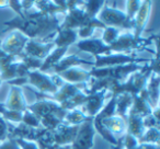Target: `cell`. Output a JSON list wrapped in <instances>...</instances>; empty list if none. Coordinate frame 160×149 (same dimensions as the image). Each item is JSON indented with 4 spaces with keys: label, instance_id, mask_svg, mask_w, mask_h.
I'll return each mask as SVG.
<instances>
[{
    "label": "cell",
    "instance_id": "6da1fadb",
    "mask_svg": "<svg viewBox=\"0 0 160 149\" xmlns=\"http://www.w3.org/2000/svg\"><path fill=\"white\" fill-rule=\"evenodd\" d=\"M24 19L14 17L12 20L3 22L7 31L17 30L23 33L30 40H36L45 43V40L55 36L59 29V20L56 16L41 13L38 10L24 11Z\"/></svg>",
    "mask_w": 160,
    "mask_h": 149
},
{
    "label": "cell",
    "instance_id": "7a4b0ae2",
    "mask_svg": "<svg viewBox=\"0 0 160 149\" xmlns=\"http://www.w3.org/2000/svg\"><path fill=\"white\" fill-rule=\"evenodd\" d=\"M25 79L27 83L35 88V91L47 96L56 93L57 90L64 85V81L59 76L42 72L40 70L29 71L25 76Z\"/></svg>",
    "mask_w": 160,
    "mask_h": 149
},
{
    "label": "cell",
    "instance_id": "3957f363",
    "mask_svg": "<svg viewBox=\"0 0 160 149\" xmlns=\"http://www.w3.org/2000/svg\"><path fill=\"white\" fill-rule=\"evenodd\" d=\"M144 67L142 64H127V65H120V66H112V67H104V68H92L89 71L91 78L94 79H103L109 78L112 80H115L118 82L123 83L132 73L140 70Z\"/></svg>",
    "mask_w": 160,
    "mask_h": 149
},
{
    "label": "cell",
    "instance_id": "277c9868",
    "mask_svg": "<svg viewBox=\"0 0 160 149\" xmlns=\"http://www.w3.org/2000/svg\"><path fill=\"white\" fill-rule=\"evenodd\" d=\"M157 38L158 36H152L150 38H136L133 32L126 31L125 33H121L118 40L110 47L114 54H127L137 49H145L148 45L152 44L153 41H157Z\"/></svg>",
    "mask_w": 160,
    "mask_h": 149
},
{
    "label": "cell",
    "instance_id": "5b68a950",
    "mask_svg": "<svg viewBox=\"0 0 160 149\" xmlns=\"http://www.w3.org/2000/svg\"><path fill=\"white\" fill-rule=\"evenodd\" d=\"M97 19L104 25L105 27H115L118 30H127V31H134V21H131L127 19L125 12L116 9L114 7H108L104 5V7L101 9L99 14L97 16Z\"/></svg>",
    "mask_w": 160,
    "mask_h": 149
},
{
    "label": "cell",
    "instance_id": "8992f818",
    "mask_svg": "<svg viewBox=\"0 0 160 149\" xmlns=\"http://www.w3.org/2000/svg\"><path fill=\"white\" fill-rule=\"evenodd\" d=\"M152 59H146V58H138L135 55H128V54H109L104 56H98L96 57V62L92 68H104V67L120 66V65L127 64H142V62H151Z\"/></svg>",
    "mask_w": 160,
    "mask_h": 149
},
{
    "label": "cell",
    "instance_id": "52a82bcc",
    "mask_svg": "<svg viewBox=\"0 0 160 149\" xmlns=\"http://www.w3.org/2000/svg\"><path fill=\"white\" fill-rule=\"evenodd\" d=\"M30 38L19 31H13L2 41L0 48L6 54L11 55L13 57L22 58L24 56V47Z\"/></svg>",
    "mask_w": 160,
    "mask_h": 149
},
{
    "label": "cell",
    "instance_id": "ba28073f",
    "mask_svg": "<svg viewBox=\"0 0 160 149\" xmlns=\"http://www.w3.org/2000/svg\"><path fill=\"white\" fill-rule=\"evenodd\" d=\"M27 110H29L30 112L35 114L38 117V120H41L44 116L55 115L58 118L64 121L65 116H66L67 112H68L62 109V107H60L57 103L53 102L51 100H46V99H40V100L32 103V104H28Z\"/></svg>",
    "mask_w": 160,
    "mask_h": 149
},
{
    "label": "cell",
    "instance_id": "9c48e42d",
    "mask_svg": "<svg viewBox=\"0 0 160 149\" xmlns=\"http://www.w3.org/2000/svg\"><path fill=\"white\" fill-rule=\"evenodd\" d=\"M96 129L93 126V118L90 117L88 121L79 125V129L75 140L71 144V149H91L93 147Z\"/></svg>",
    "mask_w": 160,
    "mask_h": 149
},
{
    "label": "cell",
    "instance_id": "30bf717a",
    "mask_svg": "<svg viewBox=\"0 0 160 149\" xmlns=\"http://www.w3.org/2000/svg\"><path fill=\"white\" fill-rule=\"evenodd\" d=\"M93 125H101L108 132H110L118 140H120L126 134L127 129L126 118L122 117L118 114H114V115L101 121L93 120Z\"/></svg>",
    "mask_w": 160,
    "mask_h": 149
},
{
    "label": "cell",
    "instance_id": "8fae6325",
    "mask_svg": "<svg viewBox=\"0 0 160 149\" xmlns=\"http://www.w3.org/2000/svg\"><path fill=\"white\" fill-rule=\"evenodd\" d=\"M0 104L2 107H5L6 110H9V111L21 112V113L24 112L28 107V102L25 100L22 88L18 87V86H11L7 100Z\"/></svg>",
    "mask_w": 160,
    "mask_h": 149
},
{
    "label": "cell",
    "instance_id": "7c38bea8",
    "mask_svg": "<svg viewBox=\"0 0 160 149\" xmlns=\"http://www.w3.org/2000/svg\"><path fill=\"white\" fill-rule=\"evenodd\" d=\"M107 97H108V91L104 89L100 90V91L89 93L86 102L81 107H82L81 111L87 116H89V117H94L105 105L104 102Z\"/></svg>",
    "mask_w": 160,
    "mask_h": 149
},
{
    "label": "cell",
    "instance_id": "4fadbf2b",
    "mask_svg": "<svg viewBox=\"0 0 160 149\" xmlns=\"http://www.w3.org/2000/svg\"><path fill=\"white\" fill-rule=\"evenodd\" d=\"M76 46L79 51L85 52V53L90 54L94 58L98 56H104L112 54L111 47L108 46L107 44L102 42L101 38H88V40L78 41L76 43Z\"/></svg>",
    "mask_w": 160,
    "mask_h": 149
},
{
    "label": "cell",
    "instance_id": "5bb4252c",
    "mask_svg": "<svg viewBox=\"0 0 160 149\" xmlns=\"http://www.w3.org/2000/svg\"><path fill=\"white\" fill-rule=\"evenodd\" d=\"M54 48L55 45L53 42L43 43L36 40H29L24 47V55L44 60Z\"/></svg>",
    "mask_w": 160,
    "mask_h": 149
},
{
    "label": "cell",
    "instance_id": "9a60e30c",
    "mask_svg": "<svg viewBox=\"0 0 160 149\" xmlns=\"http://www.w3.org/2000/svg\"><path fill=\"white\" fill-rule=\"evenodd\" d=\"M78 129H79V125H68L66 123H62L60 126H58L56 129L52 131L53 132L55 146L71 145L73 140H75Z\"/></svg>",
    "mask_w": 160,
    "mask_h": 149
},
{
    "label": "cell",
    "instance_id": "2e32d148",
    "mask_svg": "<svg viewBox=\"0 0 160 149\" xmlns=\"http://www.w3.org/2000/svg\"><path fill=\"white\" fill-rule=\"evenodd\" d=\"M57 76H59L64 82L80 86L87 85L91 79L89 71L85 70L81 67H71L58 73Z\"/></svg>",
    "mask_w": 160,
    "mask_h": 149
},
{
    "label": "cell",
    "instance_id": "e0dca14e",
    "mask_svg": "<svg viewBox=\"0 0 160 149\" xmlns=\"http://www.w3.org/2000/svg\"><path fill=\"white\" fill-rule=\"evenodd\" d=\"M152 110L153 109L149 103L146 88H145L138 96L133 97V104H132L128 114H134V115L140 116V117L144 118L147 115L152 113Z\"/></svg>",
    "mask_w": 160,
    "mask_h": 149
},
{
    "label": "cell",
    "instance_id": "ac0fdd59",
    "mask_svg": "<svg viewBox=\"0 0 160 149\" xmlns=\"http://www.w3.org/2000/svg\"><path fill=\"white\" fill-rule=\"evenodd\" d=\"M150 10H151V2L150 1H142L139 10L134 19V36L136 38L142 37V34L148 23L149 17H150Z\"/></svg>",
    "mask_w": 160,
    "mask_h": 149
},
{
    "label": "cell",
    "instance_id": "d6986e66",
    "mask_svg": "<svg viewBox=\"0 0 160 149\" xmlns=\"http://www.w3.org/2000/svg\"><path fill=\"white\" fill-rule=\"evenodd\" d=\"M81 65H88V66L93 67L94 62H90V60H87V59H85V58H81L78 55L66 56V57L62 58L58 64H56L55 66L52 68V70L49 71V72H52L51 75H58V73L66 70V69L71 68V67L81 66Z\"/></svg>",
    "mask_w": 160,
    "mask_h": 149
},
{
    "label": "cell",
    "instance_id": "ffe728a7",
    "mask_svg": "<svg viewBox=\"0 0 160 149\" xmlns=\"http://www.w3.org/2000/svg\"><path fill=\"white\" fill-rule=\"evenodd\" d=\"M78 42L77 30H69V29H58L57 33L54 37V45L55 47H68L70 45Z\"/></svg>",
    "mask_w": 160,
    "mask_h": 149
},
{
    "label": "cell",
    "instance_id": "44dd1931",
    "mask_svg": "<svg viewBox=\"0 0 160 149\" xmlns=\"http://www.w3.org/2000/svg\"><path fill=\"white\" fill-rule=\"evenodd\" d=\"M159 85H160V78L159 72L152 71V73L149 77V80L146 86L147 96L148 100L152 109L158 107V101H159Z\"/></svg>",
    "mask_w": 160,
    "mask_h": 149
},
{
    "label": "cell",
    "instance_id": "7402d4cb",
    "mask_svg": "<svg viewBox=\"0 0 160 149\" xmlns=\"http://www.w3.org/2000/svg\"><path fill=\"white\" fill-rule=\"evenodd\" d=\"M67 51H68V47H55V48L49 53V55L43 60L42 66H41V68L38 69V70L42 71V72L48 73L49 71L52 70V68L64 58Z\"/></svg>",
    "mask_w": 160,
    "mask_h": 149
},
{
    "label": "cell",
    "instance_id": "603a6c76",
    "mask_svg": "<svg viewBox=\"0 0 160 149\" xmlns=\"http://www.w3.org/2000/svg\"><path fill=\"white\" fill-rule=\"evenodd\" d=\"M126 121H127L126 133L134 136L137 139H139L142 136V134L145 133V131H146V128L144 127V124H142V117L134 115V114H128Z\"/></svg>",
    "mask_w": 160,
    "mask_h": 149
},
{
    "label": "cell",
    "instance_id": "cb8c5ba5",
    "mask_svg": "<svg viewBox=\"0 0 160 149\" xmlns=\"http://www.w3.org/2000/svg\"><path fill=\"white\" fill-rule=\"evenodd\" d=\"M133 104V97L129 93H122L116 97V110L115 114L122 116L124 118H127L128 112Z\"/></svg>",
    "mask_w": 160,
    "mask_h": 149
},
{
    "label": "cell",
    "instance_id": "d4e9b609",
    "mask_svg": "<svg viewBox=\"0 0 160 149\" xmlns=\"http://www.w3.org/2000/svg\"><path fill=\"white\" fill-rule=\"evenodd\" d=\"M89 118V116L86 115L81 110L76 109L67 112L66 116L64 118V123H66L68 125H80L82 124L83 122H86V121H88Z\"/></svg>",
    "mask_w": 160,
    "mask_h": 149
},
{
    "label": "cell",
    "instance_id": "484cf974",
    "mask_svg": "<svg viewBox=\"0 0 160 149\" xmlns=\"http://www.w3.org/2000/svg\"><path fill=\"white\" fill-rule=\"evenodd\" d=\"M105 3H107L105 1H101V0L100 1L99 0H97V1H93V0H91V1H85V3L82 6V9L89 18L94 19L97 18V16L101 11V9L104 7Z\"/></svg>",
    "mask_w": 160,
    "mask_h": 149
},
{
    "label": "cell",
    "instance_id": "4316f807",
    "mask_svg": "<svg viewBox=\"0 0 160 149\" xmlns=\"http://www.w3.org/2000/svg\"><path fill=\"white\" fill-rule=\"evenodd\" d=\"M139 144H160V131L159 128H147L142 137L138 139Z\"/></svg>",
    "mask_w": 160,
    "mask_h": 149
},
{
    "label": "cell",
    "instance_id": "83f0119b",
    "mask_svg": "<svg viewBox=\"0 0 160 149\" xmlns=\"http://www.w3.org/2000/svg\"><path fill=\"white\" fill-rule=\"evenodd\" d=\"M122 33L121 30L118 29H115V27H107L103 29V33H102V42L104 44H107L108 46H111L116 40L118 37L120 36V34Z\"/></svg>",
    "mask_w": 160,
    "mask_h": 149
},
{
    "label": "cell",
    "instance_id": "f1b7e54d",
    "mask_svg": "<svg viewBox=\"0 0 160 149\" xmlns=\"http://www.w3.org/2000/svg\"><path fill=\"white\" fill-rule=\"evenodd\" d=\"M142 124L145 128H159L160 121H159V107H155L152 110V113L147 115L142 118Z\"/></svg>",
    "mask_w": 160,
    "mask_h": 149
},
{
    "label": "cell",
    "instance_id": "f546056e",
    "mask_svg": "<svg viewBox=\"0 0 160 149\" xmlns=\"http://www.w3.org/2000/svg\"><path fill=\"white\" fill-rule=\"evenodd\" d=\"M125 3H126V12H125V14H126L128 20L134 21L140 6H142V1H139V0H129V1H126Z\"/></svg>",
    "mask_w": 160,
    "mask_h": 149
},
{
    "label": "cell",
    "instance_id": "4dcf8cb0",
    "mask_svg": "<svg viewBox=\"0 0 160 149\" xmlns=\"http://www.w3.org/2000/svg\"><path fill=\"white\" fill-rule=\"evenodd\" d=\"M20 62H23L27 69L29 71H34V70H38L41 68L43 64L42 59H38V58H33V57H29V56H23L22 58H20Z\"/></svg>",
    "mask_w": 160,
    "mask_h": 149
},
{
    "label": "cell",
    "instance_id": "1f68e13d",
    "mask_svg": "<svg viewBox=\"0 0 160 149\" xmlns=\"http://www.w3.org/2000/svg\"><path fill=\"white\" fill-rule=\"evenodd\" d=\"M23 124L28 125V126H31V127H41V123H40V120L38 117L33 114L32 112H30L29 110H25L24 112L22 113V122Z\"/></svg>",
    "mask_w": 160,
    "mask_h": 149
},
{
    "label": "cell",
    "instance_id": "d6a6232c",
    "mask_svg": "<svg viewBox=\"0 0 160 149\" xmlns=\"http://www.w3.org/2000/svg\"><path fill=\"white\" fill-rule=\"evenodd\" d=\"M8 8H11L17 13V17H19V18H21V19L25 18L22 8H21L20 1H17V0H8Z\"/></svg>",
    "mask_w": 160,
    "mask_h": 149
},
{
    "label": "cell",
    "instance_id": "836d02e7",
    "mask_svg": "<svg viewBox=\"0 0 160 149\" xmlns=\"http://www.w3.org/2000/svg\"><path fill=\"white\" fill-rule=\"evenodd\" d=\"M9 135V127H8V123L0 116V144L3 142L8 138Z\"/></svg>",
    "mask_w": 160,
    "mask_h": 149
},
{
    "label": "cell",
    "instance_id": "e575fe53",
    "mask_svg": "<svg viewBox=\"0 0 160 149\" xmlns=\"http://www.w3.org/2000/svg\"><path fill=\"white\" fill-rule=\"evenodd\" d=\"M17 144L19 145L20 149H40L38 145L35 142H31V140H25V139H16Z\"/></svg>",
    "mask_w": 160,
    "mask_h": 149
},
{
    "label": "cell",
    "instance_id": "d590c367",
    "mask_svg": "<svg viewBox=\"0 0 160 149\" xmlns=\"http://www.w3.org/2000/svg\"><path fill=\"white\" fill-rule=\"evenodd\" d=\"M0 149H20V147L17 144L16 139L8 137L5 142L0 144Z\"/></svg>",
    "mask_w": 160,
    "mask_h": 149
},
{
    "label": "cell",
    "instance_id": "8d00e7d4",
    "mask_svg": "<svg viewBox=\"0 0 160 149\" xmlns=\"http://www.w3.org/2000/svg\"><path fill=\"white\" fill-rule=\"evenodd\" d=\"M135 149H160V146L155 144H139Z\"/></svg>",
    "mask_w": 160,
    "mask_h": 149
},
{
    "label": "cell",
    "instance_id": "74e56055",
    "mask_svg": "<svg viewBox=\"0 0 160 149\" xmlns=\"http://www.w3.org/2000/svg\"><path fill=\"white\" fill-rule=\"evenodd\" d=\"M6 8H8V0H3V1L0 0V9H6Z\"/></svg>",
    "mask_w": 160,
    "mask_h": 149
},
{
    "label": "cell",
    "instance_id": "f35d334b",
    "mask_svg": "<svg viewBox=\"0 0 160 149\" xmlns=\"http://www.w3.org/2000/svg\"><path fill=\"white\" fill-rule=\"evenodd\" d=\"M52 149H71V145H67V146H55Z\"/></svg>",
    "mask_w": 160,
    "mask_h": 149
},
{
    "label": "cell",
    "instance_id": "ab89813d",
    "mask_svg": "<svg viewBox=\"0 0 160 149\" xmlns=\"http://www.w3.org/2000/svg\"><path fill=\"white\" fill-rule=\"evenodd\" d=\"M1 85H2V80L0 79V87H1Z\"/></svg>",
    "mask_w": 160,
    "mask_h": 149
}]
</instances>
